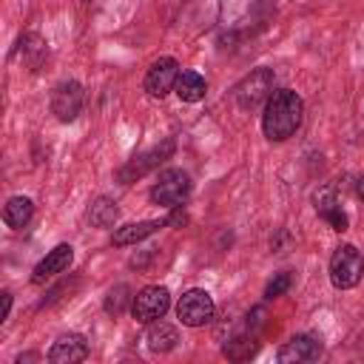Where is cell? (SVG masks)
<instances>
[{"label": "cell", "instance_id": "52a82bcc", "mask_svg": "<svg viewBox=\"0 0 364 364\" xmlns=\"http://www.w3.org/2000/svg\"><path fill=\"white\" fill-rule=\"evenodd\" d=\"M82 102H85V91L77 80H65L54 88L51 94V114L60 119V122H74L77 114L82 111Z\"/></svg>", "mask_w": 364, "mask_h": 364}, {"label": "cell", "instance_id": "e0dca14e", "mask_svg": "<svg viewBox=\"0 0 364 364\" xmlns=\"http://www.w3.org/2000/svg\"><path fill=\"white\" fill-rule=\"evenodd\" d=\"M145 341H148V347H151L154 353H168V350H173V347H176L179 333H176V327H173V324H168V321H162V318H159V321H151Z\"/></svg>", "mask_w": 364, "mask_h": 364}, {"label": "cell", "instance_id": "3957f363", "mask_svg": "<svg viewBox=\"0 0 364 364\" xmlns=\"http://www.w3.org/2000/svg\"><path fill=\"white\" fill-rule=\"evenodd\" d=\"M213 310H216V304H213L210 293L202 290V287L185 290L179 296V301H176V316H179V321L185 327H202V324H208L213 318Z\"/></svg>", "mask_w": 364, "mask_h": 364}, {"label": "cell", "instance_id": "7a4b0ae2", "mask_svg": "<svg viewBox=\"0 0 364 364\" xmlns=\"http://www.w3.org/2000/svg\"><path fill=\"white\" fill-rule=\"evenodd\" d=\"M361 276H364V259H361L358 247H353V245L336 247V253L330 259V282L338 290H350L361 282Z\"/></svg>", "mask_w": 364, "mask_h": 364}, {"label": "cell", "instance_id": "9a60e30c", "mask_svg": "<svg viewBox=\"0 0 364 364\" xmlns=\"http://www.w3.org/2000/svg\"><path fill=\"white\" fill-rule=\"evenodd\" d=\"M34 216V202L28 196H11L3 208V222L14 230H23Z\"/></svg>", "mask_w": 364, "mask_h": 364}, {"label": "cell", "instance_id": "d6986e66", "mask_svg": "<svg viewBox=\"0 0 364 364\" xmlns=\"http://www.w3.org/2000/svg\"><path fill=\"white\" fill-rule=\"evenodd\" d=\"M128 284H117L111 293H108V299H105V310L108 313H114V316H119L122 310H125V304H128Z\"/></svg>", "mask_w": 364, "mask_h": 364}, {"label": "cell", "instance_id": "5bb4252c", "mask_svg": "<svg viewBox=\"0 0 364 364\" xmlns=\"http://www.w3.org/2000/svg\"><path fill=\"white\" fill-rule=\"evenodd\" d=\"M173 91H176V97H179L182 102H199V100L205 97L208 85H205V77H202V74H196V71L185 68V71H179Z\"/></svg>", "mask_w": 364, "mask_h": 364}, {"label": "cell", "instance_id": "9c48e42d", "mask_svg": "<svg viewBox=\"0 0 364 364\" xmlns=\"http://www.w3.org/2000/svg\"><path fill=\"white\" fill-rule=\"evenodd\" d=\"M173 154V139H165L162 145H154L151 151H145V154H139V156H134L122 171H119V182L122 185H128V182H134V179H139V176H145L151 168H156L162 159H168Z\"/></svg>", "mask_w": 364, "mask_h": 364}, {"label": "cell", "instance_id": "4fadbf2b", "mask_svg": "<svg viewBox=\"0 0 364 364\" xmlns=\"http://www.w3.org/2000/svg\"><path fill=\"white\" fill-rule=\"evenodd\" d=\"M313 202H316V210H318V216L333 228V230H347V213L341 210V205H338V199H336V191L333 188H321V191H316V196H313Z\"/></svg>", "mask_w": 364, "mask_h": 364}, {"label": "cell", "instance_id": "ffe728a7", "mask_svg": "<svg viewBox=\"0 0 364 364\" xmlns=\"http://www.w3.org/2000/svg\"><path fill=\"white\" fill-rule=\"evenodd\" d=\"M290 282H293V276L287 273V270H282V273H276L270 282H267V287H264V299H276V296H282V293H287V287H290Z\"/></svg>", "mask_w": 364, "mask_h": 364}, {"label": "cell", "instance_id": "8992f818", "mask_svg": "<svg viewBox=\"0 0 364 364\" xmlns=\"http://www.w3.org/2000/svg\"><path fill=\"white\" fill-rule=\"evenodd\" d=\"M270 91H273V71L270 68H256L236 85V102H239L242 111H253Z\"/></svg>", "mask_w": 364, "mask_h": 364}, {"label": "cell", "instance_id": "44dd1931", "mask_svg": "<svg viewBox=\"0 0 364 364\" xmlns=\"http://www.w3.org/2000/svg\"><path fill=\"white\" fill-rule=\"evenodd\" d=\"M9 310H11V293H9V290H3V316H0V321H6V318H9Z\"/></svg>", "mask_w": 364, "mask_h": 364}, {"label": "cell", "instance_id": "2e32d148", "mask_svg": "<svg viewBox=\"0 0 364 364\" xmlns=\"http://www.w3.org/2000/svg\"><path fill=\"white\" fill-rule=\"evenodd\" d=\"M162 225H165V222H131V225H122V228H117V230H114V236H111V242H114L117 247H125V245H136V242H142L145 236L156 233Z\"/></svg>", "mask_w": 364, "mask_h": 364}, {"label": "cell", "instance_id": "ac0fdd59", "mask_svg": "<svg viewBox=\"0 0 364 364\" xmlns=\"http://www.w3.org/2000/svg\"><path fill=\"white\" fill-rule=\"evenodd\" d=\"M117 216H119V208H117V202H114V199H108V196L94 199L91 210H88V219H91V225H94V228H114Z\"/></svg>", "mask_w": 364, "mask_h": 364}, {"label": "cell", "instance_id": "5b68a950", "mask_svg": "<svg viewBox=\"0 0 364 364\" xmlns=\"http://www.w3.org/2000/svg\"><path fill=\"white\" fill-rule=\"evenodd\" d=\"M171 307V293L159 284H148L142 287L134 299H131V313L136 321L142 324H151V321H159Z\"/></svg>", "mask_w": 364, "mask_h": 364}, {"label": "cell", "instance_id": "30bf717a", "mask_svg": "<svg viewBox=\"0 0 364 364\" xmlns=\"http://www.w3.org/2000/svg\"><path fill=\"white\" fill-rule=\"evenodd\" d=\"M85 358H88V341L80 333L60 336L48 350L51 364H77V361H85Z\"/></svg>", "mask_w": 364, "mask_h": 364}, {"label": "cell", "instance_id": "ba28073f", "mask_svg": "<svg viewBox=\"0 0 364 364\" xmlns=\"http://www.w3.org/2000/svg\"><path fill=\"white\" fill-rule=\"evenodd\" d=\"M176 77H179V63L173 57H159L151 63L148 74H145V91L156 100H162L165 94L173 91L176 85Z\"/></svg>", "mask_w": 364, "mask_h": 364}, {"label": "cell", "instance_id": "277c9868", "mask_svg": "<svg viewBox=\"0 0 364 364\" xmlns=\"http://www.w3.org/2000/svg\"><path fill=\"white\" fill-rule=\"evenodd\" d=\"M188 193H191V176L179 168H171V171H162L159 182L151 188V202L162 208H176L179 202L188 199Z\"/></svg>", "mask_w": 364, "mask_h": 364}, {"label": "cell", "instance_id": "7402d4cb", "mask_svg": "<svg viewBox=\"0 0 364 364\" xmlns=\"http://www.w3.org/2000/svg\"><path fill=\"white\" fill-rule=\"evenodd\" d=\"M355 191H358V196H361V202H364V173L358 176V182H355Z\"/></svg>", "mask_w": 364, "mask_h": 364}, {"label": "cell", "instance_id": "7c38bea8", "mask_svg": "<svg viewBox=\"0 0 364 364\" xmlns=\"http://www.w3.org/2000/svg\"><path fill=\"white\" fill-rule=\"evenodd\" d=\"M321 355V341L316 336H293L290 341H284V347L279 350V361L282 364H301V361H316Z\"/></svg>", "mask_w": 364, "mask_h": 364}, {"label": "cell", "instance_id": "8fae6325", "mask_svg": "<svg viewBox=\"0 0 364 364\" xmlns=\"http://www.w3.org/2000/svg\"><path fill=\"white\" fill-rule=\"evenodd\" d=\"M71 259H74V247H71V245H57L54 250H48V253L37 262V267H34V273H31V282H34V284H43V282H48L51 276L65 273L68 264H71Z\"/></svg>", "mask_w": 364, "mask_h": 364}, {"label": "cell", "instance_id": "6da1fadb", "mask_svg": "<svg viewBox=\"0 0 364 364\" xmlns=\"http://www.w3.org/2000/svg\"><path fill=\"white\" fill-rule=\"evenodd\" d=\"M304 117V102L296 91L290 88H279L267 97L264 102V114H262V131L270 142H284L290 139Z\"/></svg>", "mask_w": 364, "mask_h": 364}]
</instances>
